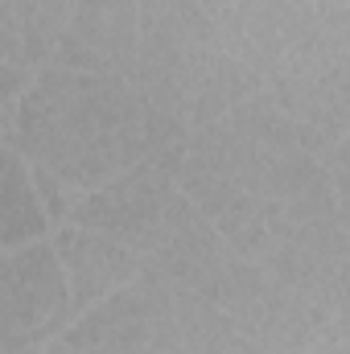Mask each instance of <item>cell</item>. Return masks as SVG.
Segmentation results:
<instances>
[{"mask_svg": "<svg viewBox=\"0 0 350 354\" xmlns=\"http://www.w3.org/2000/svg\"><path fill=\"white\" fill-rule=\"evenodd\" d=\"M330 177H334L338 206H342V210H350V136L334 140V153H330Z\"/></svg>", "mask_w": 350, "mask_h": 354, "instance_id": "obj_14", "label": "cell"}, {"mask_svg": "<svg viewBox=\"0 0 350 354\" xmlns=\"http://www.w3.org/2000/svg\"><path fill=\"white\" fill-rule=\"evenodd\" d=\"M4 354H21L62 338L75 326V292L54 239L4 252Z\"/></svg>", "mask_w": 350, "mask_h": 354, "instance_id": "obj_5", "label": "cell"}, {"mask_svg": "<svg viewBox=\"0 0 350 354\" xmlns=\"http://www.w3.org/2000/svg\"><path fill=\"white\" fill-rule=\"evenodd\" d=\"M338 25H342V37L350 46V4H338Z\"/></svg>", "mask_w": 350, "mask_h": 354, "instance_id": "obj_16", "label": "cell"}, {"mask_svg": "<svg viewBox=\"0 0 350 354\" xmlns=\"http://www.w3.org/2000/svg\"><path fill=\"white\" fill-rule=\"evenodd\" d=\"M190 145H194L190 120H181L174 111H161V107H145V161L153 169H161L165 177L177 181L185 169Z\"/></svg>", "mask_w": 350, "mask_h": 354, "instance_id": "obj_13", "label": "cell"}, {"mask_svg": "<svg viewBox=\"0 0 350 354\" xmlns=\"http://www.w3.org/2000/svg\"><path fill=\"white\" fill-rule=\"evenodd\" d=\"M75 0H0V29L25 41L33 71H46L71 29Z\"/></svg>", "mask_w": 350, "mask_h": 354, "instance_id": "obj_12", "label": "cell"}, {"mask_svg": "<svg viewBox=\"0 0 350 354\" xmlns=\"http://www.w3.org/2000/svg\"><path fill=\"white\" fill-rule=\"evenodd\" d=\"M54 248L66 264L71 276V292H75V313H87L99 301H107L111 292H120L124 284H132L136 276H145V256L87 231L79 223H62L54 231Z\"/></svg>", "mask_w": 350, "mask_h": 354, "instance_id": "obj_10", "label": "cell"}, {"mask_svg": "<svg viewBox=\"0 0 350 354\" xmlns=\"http://www.w3.org/2000/svg\"><path fill=\"white\" fill-rule=\"evenodd\" d=\"M268 95L301 124L326 136H350V46L338 25V4H322L317 25L276 62Z\"/></svg>", "mask_w": 350, "mask_h": 354, "instance_id": "obj_3", "label": "cell"}, {"mask_svg": "<svg viewBox=\"0 0 350 354\" xmlns=\"http://www.w3.org/2000/svg\"><path fill=\"white\" fill-rule=\"evenodd\" d=\"M58 342L66 354H190L174 292L149 268L95 309L79 313Z\"/></svg>", "mask_w": 350, "mask_h": 354, "instance_id": "obj_4", "label": "cell"}, {"mask_svg": "<svg viewBox=\"0 0 350 354\" xmlns=\"http://www.w3.org/2000/svg\"><path fill=\"white\" fill-rule=\"evenodd\" d=\"M235 256L239 252L214 231V223L181 189H174L169 214H165V231H161L157 248L149 252L145 268L153 276H161L174 297L219 301L223 280H227V272L235 264Z\"/></svg>", "mask_w": 350, "mask_h": 354, "instance_id": "obj_6", "label": "cell"}, {"mask_svg": "<svg viewBox=\"0 0 350 354\" xmlns=\"http://www.w3.org/2000/svg\"><path fill=\"white\" fill-rule=\"evenodd\" d=\"M317 0H231L214 17V25L227 50L268 83L276 62L317 25Z\"/></svg>", "mask_w": 350, "mask_h": 354, "instance_id": "obj_9", "label": "cell"}, {"mask_svg": "<svg viewBox=\"0 0 350 354\" xmlns=\"http://www.w3.org/2000/svg\"><path fill=\"white\" fill-rule=\"evenodd\" d=\"M177 181L153 169L149 161L124 169L120 177L103 181L83 194V202L75 206L71 223L99 231L132 252H140L149 260V252L157 248L161 231H165V214H169V198H174Z\"/></svg>", "mask_w": 350, "mask_h": 354, "instance_id": "obj_7", "label": "cell"}, {"mask_svg": "<svg viewBox=\"0 0 350 354\" xmlns=\"http://www.w3.org/2000/svg\"><path fill=\"white\" fill-rule=\"evenodd\" d=\"M4 149L87 194L145 161V99L124 75L46 66L4 120Z\"/></svg>", "mask_w": 350, "mask_h": 354, "instance_id": "obj_1", "label": "cell"}, {"mask_svg": "<svg viewBox=\"0 0 350 354\" xmlns=\"http://www.w3.org/2000/svg\"><path fill=\"white\" fill-rule=\"evenodd\" d=\"M140 62V0H75L71 29L50 66L136 79Z\"/></svg>", "mask_w": 350, "mask_h": 354, "instance_id": "obj_8", "label": "cell"}, {"mask_svg": "<svg viewBox=\"0 0 350 354\" xmlns=\"http://www.w3.org/2000/svg\"><path fill=\"white\" fill-rule=\"evenodd\" d=\"M132 87L145 107L174 111L198 128L227 120V111L268 83L243 66L214 17L198 0H140V62Z\"/></svg>", "mask_w": 350, "mask_h": 354, "instance_id": "obj_2", "label": "cell"}, {"mask_svg": "<svg viewBox=\"0 0 350 354\" xmlns=\"http://www.w3.org/2000/svg\"><path fill=\"white\" fill-rule=\"evenodd\" d=\"M21 354H66V346L54 338V342H46V346H33V351H21Z\"/></svg>", "mask_w": 350, "mask_h": 354, "instance_id": "obj_15", "label": "cell"}, {"mask_svg": "<svg viewBox=\"0 0 350 354\" xmlns=\"http://www.w3.org/2000/svg\"><path fill=\"white\" fill-rule=\"evenodd\" d=\"M317 4H350V0H317Z\"/></svg>", "mask_w": 350, "mask_h": 354, "instance_id": "obj_17", "label": "cell"}, {"mask_svg": "<svg viewBox=\"0 0 350 354\" xmlns=\"http://www.w3.org/2000/svg\"><path fill=\"white\" fill-rule=\"evenodd\" d=\"M54 227L29 161L17 149H4V194H0V243L4 252L25 248L33 239H46V231Z\"/></svg>", "mask_w": 350, "mask_h": 354, "instance_id": "obj_11", "label": "cell"}]
</instances>
